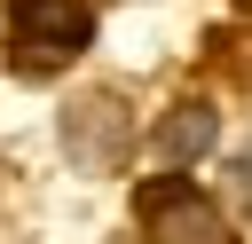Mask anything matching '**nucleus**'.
<instances>
[{"mask_svg": "<svg viewBox=\"0 0 252 244\" xmlns=\"http://www.w3.org/2000/svg\"><path fill=\"white\" fill-rule=\"evenodd\" d=\"M87 39H94V8L87 0H16L8 8V63L32 87L63 79L87 55Z\"/></svg>", "mask_w": 252, "mask_h": 244, "instance_id": "1", "label": "nucleus"}, {"mask_svg": "<svg viewBox=\"0 0 252 244\" xmlns=\"http://www.w3.org/2000/svg\"><path fill=\"white\" fill-rule=\"evenodd\" d=\"M55 134H63V157H71L79 173H94V181H102V173H126V157H134V142H142L126 94H110V87L71 94L63 118H55Z\"/></svg>", "mask_w": 252, "mask_h": 244, "instance_id": "2", "label": "nucleus"}, {"mask_svg": "<svg viewBox=\"0 0 252 244\" xmlns=\"http://www.w3.org/2000/svg\"><path fill=\"white\" fill-rule=\"evenodd\" d=\"M134 220H142L150 244H236L228 213H220L189 173H158V181H142V189H134Z\"/></svg>", "mask_w": 252, "mask_h": 244, "instance_id": "3", "label": "nucleus"}, {"mask_svg": "<svg viewBox=\"0 0 252 244\" xmlns=\"http://www.w3.org/2000/svg\"><path fill=\"white\" fill-rule=\"evenodd\" d=\"M213 134H220L213 102H197V94H189V102H173V110H165V118L150 126V150H158V157H165V165L181 173V165H197V157L213 150Z\"/></svg>", "mask_w": 252, "mask_h": 244, "instance_id": "4", "label": "nucleus"}, {"mask_svg": "<svg viewBox=\"0 0 252 244\" xmlns=\"http://www.w3.org/2000/svg\"><path fill=\"white\" fill-rule=\"evenodd\" d=\"M228 197H236V213L252 220V142H244V150L228 157Z\"/></svg>", "mask_w": 252, "mask_h": 244, "instance_id": "5", "label": "nucleus"}, {"mask_svg": "<svg viewBox=\"0 0 252 244\" xmlns=\"http://www.w3.org/2000/svg\"><path fill=\"white\" fill-rule=\"evenodd\" d=\"M236 8H252V0H236Z\"/></svg>", "mask_w": 252, "mask_h": 244, "instance_id": "6", "label": "nucleus"}]
</instances>
